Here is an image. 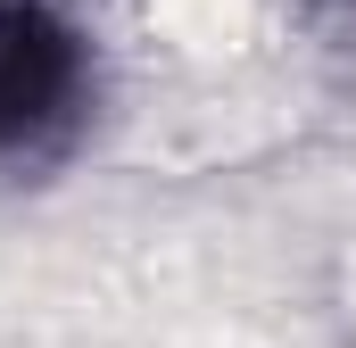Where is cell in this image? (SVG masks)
I'll return each mask as SVG.
<instances>
[{
    "mask_svg": "<svg viewBox=\"0 0 356 348\" xmlns=\"http://www.w3.org/2000/svg\"><path fill=\"white\" fill-rule=\"evenodd\" d=\"M91 108V50L42 0H0V158H50Z\"/></svg>",
    "mask_w": 356,
    "mask_h": 348,
    "instance_id": "1",
    "label": "cell"
}]
</instances>
